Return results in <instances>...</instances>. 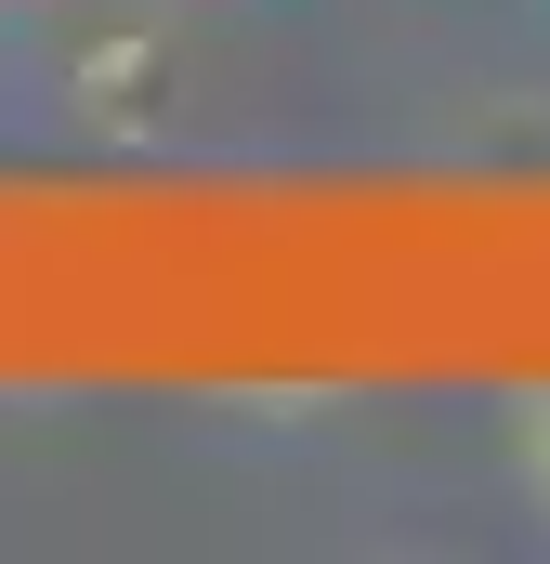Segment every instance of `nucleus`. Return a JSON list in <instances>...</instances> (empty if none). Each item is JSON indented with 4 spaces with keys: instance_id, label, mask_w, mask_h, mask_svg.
<instances>
[{
    "instance_id": "f257e3e1",
    "label": "nucleus",
    "mask_w": 550,
    "mask_h": 564,
    "mask_svg": "<svg viewBox=\"0 0 550 564\" xmlns=\"http://www.w3.org/2000/svg\"><path fill=\"white\" fill-rule=\"evenodd\" d=\"M512 473H525V499L550 512V381L525 394V408H512Z\"/></svg>"
}]
</instances>
